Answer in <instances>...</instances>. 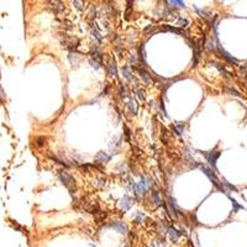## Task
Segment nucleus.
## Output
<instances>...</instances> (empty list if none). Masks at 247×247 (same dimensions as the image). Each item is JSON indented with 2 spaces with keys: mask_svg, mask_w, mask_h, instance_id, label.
I'll return each instance as SVG.
<instances>
[{
  "mask_svg": "<svg viewBox=\"0 0 247 247\" xmlns=\"http://www.w3.org/2000/svg\"><path fill=\"white\" fill-rule=\"evenodd\" d=\"M110 156L108 154V153H105V152H99V153H96V156H95V161L98 162V163H106V162H109L110 161Z\"/></svg>",
  "mask_w": 247,
  "mask_h": 247,
  "instance_id": "4",
  "label": "nucleus"
},
{
  "mask_svg": "<svg viewBox=\"0 0 247 247\" xmlns=\"http://www.w3.org/2000/svg\"><path fill=\"white\" fill-rule=\"evenodd\" d=\"M111 227L114 230H116L120 234H125L127 231V227L125 224H122V222H114V224H111Z\"/></svg>",
  "mask_w": 247,
  "mask_h": 247,
  "instance_id": "6",
  "label": "nucleus"
},
{
  "mask_svg": "<svg viewBox=\"0 0 247 247\" xmlns=\"http://www.w3.org/2000/svg\"><path fill=\"white\" fill-rule=\"evenodd\" d=\"M60 179H61V182L64 184V187L67 188L71 193H74V192H76V189H77L76 180H74V178L69 174V173L64 172V171L61 172V173H60Z\"/></svg>",
  "mask_w": 247,
  "mask_h": 247,
  "instance_id": "1",
  "label": "nucleus"
},
{
  "mask_svg": "<svg viewBox=\"0 0 247 247\" xmlns=\"http://www.w3.org/2000/svg\"><path fill=\"white\" fill-rule=\"evenodd\" d=\"M152 198H153V200H154L156 205H161V199H160V196H158V193H157V192H153Z\"/></svg>",
  "mask_w": 247,
  "mask_h": 247,
  "instance_id": "17",
  "label": "nucleus"
},
{
  "mask_svg": "<svg viewBox=\"0 0 247 247\" xmlns=\"http://www.w3.org/2000/svg\"><path fill=\"white\" fill-rule=\"evenodd\" d=\"M4 98H5V95H4V90H3L1 85H0V100H3Z\"/></svg>",
  "mask_w": 247,
  "mask_h": 247,
  "instance_id": "21",
  "label": "nucleus"
},
{
  "mask_svg": "<svg viewBox=\"0 0 247 247\" xmlns=\"http://www.w3.org/2000/svg\"><path fill=\"white\" fill-rule=\"evenodd\" d=\"M205 157H207L208 162L211 164L214 168H215V166H216V161H218V158L220 157V152H209V153H205Z\"/></svg>",
  "mask_w": 247,
  "mask_h": 247,
  "instance_id": "2",
  "label": "nucleus"
},
{
  "mask_svg": "<svg viewBox=\"0 0 247 247\" xmlns=\"http://www.w3.org/2000/svg\"><path fill=\"white\" fill-rule=\"evenodd\" d=\"M136 189H137V190L141 193V194H146L147 189H148V183H147V180H146L145 178H142V179H141V183H140V184L136 187Z\"/></svg>",
  "mask_w": 247,
  "mask_h": 247,
  "instance_id": "9",
  "label": "nucleus"
},
{
  "mask_svg": "<svg viewBox=\"0 0 247 247\" xmlns=\"http://www.w3.org/2000/svg\"><path fill=\"white\" fill-rule=\"evenodd\" d=\"M226 90H227V92H230V93H232L234 95H237V96H240V94H238V93L236 92V90H235V89H232V88H229V87H227V88H226Z\"/></svg>",
  "mask_w": 247,
  "mask_h": 247,
  "instance_id": "20",
  "label": "nucleus"
},
{
  "mask_svg": "<svg viewBox=\"0 0 247 247\" xmlns=\"http://www.w3.org/2000/svg\"><path fill=\"white\" fill-rule=\"evenodd\" d=\"M168 234H169V237H171V240L173 242H177L178 238H179V236H180V234L177 231L174 227H169L168 229Z\"/></svg>",
  "mask_w": 247,
  "mask_h": 247,
  "instance_id": "10",
  "label": "nucleus"
},
{
  "mask_svg": "<svg viewBox=\"0 0 247 247\" xmlns=\"http://www.w3.org/2000/svg\"><path fill=\"white\" fill-rule=\"evenodd\" d=\"M36 145L38 146V147H43L45 145H46V137H43V136H40V137H36Z\"/></svg>",
  "mask_w": 247,
  "mask_h": 247,
  "instance_id": "12",
  "label": "nucleus"
},
{
  "mask_svg": "<svg viewBox=\"0 0 247 247\" xmlns=\"http://www.w3.org/2000/svg\"><path fill=\"white\" fill-rule=\"evenodd\" d=\"M163 31H172V32H176V34H178V35H180V36H183L184 35V32L183 31H180V30H178V29H176V27H171V26H167L166 29H162Z\"/></svg>",
  "mask_w": 247,
  "mask_h": 247,
  "instance_id": "14",
  "label": "nucleus"
},
{
  "mask_svg": "<svg viewBox=\"0 0 247 247\" xmlns=\"http://www.w3.org/2000/svg\"><path fill=\"white\" fill-rule=\"evenodd\" d=\"M122 74L127 80H131V69L129 67H124L122 68Z\"/></svg>",
  "mask_w": 247,
  "mask_h": 247,
  "instance_id": "13",
  "label": "nucleus"
},
{
  "mask_svg": "<svg viewBox=\"0 0 247 247\" xmlns=\"http://www.w3.org/2000/svg\"><path fill=\"white\" fill-rule=\"evenodd\" d=\"M193 51H194V61H193V65H196L198 61L200 58V48L196 45V42H193Z\"/></svg>",
  "mask_w": 247,
  "mask_h": 247,
  "instance_id": "8",
  "label": "nucleus"
},
{
  "mask_svg": "<svg viewBox=\"0 0 247 247\" xmlns=\"http://www.w3.org/2000/svg\"><path fill=\"white\" fill-rule=\"evenodd\" d=\"M188 24H189V22H188L187 19H179L178 22H177V25H178L179 27H187V26H188Z\"/></svg>",
  "mask_w": 247,
  "mask_h": 247,
  "instance_id": "15",
  "label": "nucleus"
},
{
  "mask_svg": "<svg viewBox=\"0 0 247 247\" xmlns=\"http://www.w3.org/2000/svg\"><path fill=\"white\" fill-rule=\"evenodd\" d=\"M177 127H178V135H180V132L183 131V129H184V125L182 122H177V125H176Z\"/></svg>",
  "mask_w": 247,
  "mask_h": 247,
  "instance_id": "18",
  "label": "nucleus"
},
{
  "mask_svg": "<svg viewBox=\"0 0 247 247\" xmlns=\"http://www.w3.org/2000/svg\"><path fill=\"white\" fill-rule=\"evenodd\" d=\"M230 200H231V203H232V205H234V211H235V212H236V211H238L240 209H243V208L241 207V205H238V204H237V201H236L235 199H232V198H230Z\"/></svg>",
  "mask_w": 247,
  "mask_h": 247,
  "instance_id": "16",
  "label": "nucleus"
},
{
  "mask_svg": "<svg viewBox=\"0 0 247 247\" xmlns=\"http://www.w3.org/2000/svg\"><path fill=\"white\" fill-rule=\"evenodd\" d=\"M168 4H174V5H177V6H180V7H182V6H184V3H183V1H176V0H174V1H169Z\"/></svg>",
  "mask_w": 247,
  "mask_h": 247,
  "instance_id": "19",
  "label": "nucleus"
},
{
  "mask_svg": "<svg viewBox=\"0 0 247 247\" xmlns=\"http://www.w3.org/2000/svg\"><path fill=\"white\" fill-rule=\"evenodd\" d=\"M129 109L130 111L132 112V114H136L137 111V104H136V100H134V99H130V101H129Z\"/></svg>",
  "mask_w": 247,
  "mask_h": 247,
  "instance_id": "11",
  "label": "nucleus"
},
{
  "mask_svg": "<svg viewBox=\"0 0 247 247\" xmlns=\"http://www.w3.org/2000/svg\"><path fill=\"white\" fill-rule=\"evenodd\" d=\"M106 69H108V74L111 77H115L118 73V69H116V63H115L114 60H110L108 62V65H106Z\"/></svg>",
  "mask_w": 247,
  "mask_h": 247,
  "instance_id": "3",
  "label": "nucleus"
},
{
  "mask_svg": "<svg viewBox=\"0 0 247 247\" xmlns=\"http://www.w3.org/2000/svg\"><path fill=\"white\" fill-rule=\"evenodd\" d=\"M134 69H135V71H136V72H137V73L140 74V77H141V78H142V79H143V80L146 82V83H148V82H150V80H151L150 76H148V73H147V72H146L145 69H142V68H140V67H136V65H135V67H134Z\"/></svg>",
  "mask_w": 247,
  "mask_h": 247,
  "instance_id": "7",
  "label": "nucleus"
},
{
  "mask_svg": "<svg viewBox=\"0 0 247 247\" xmlns=\"http://www.w3.org/2000/svg\"><path fill=\"white\" fill-rule=\"evenodd\" d=\"M73 4H74V5H76V6H77V9L82 10V6H80V3H79V1H74Z\"/></svg>",
  "mask_w": 247,
  "mask_h": 247,
  "instance_id": "22",
  "label": "nucleus"
},
{
  "mask_svg": "<svg viewBox=\"0 0 247 247\" xmlns=\"http://www.w3.org/2000/svg\"><path fill=\"white\" fill-rule=\"evenodd\" d=\"M120 208L122 209V210H129L130 208H131V199L127 196V195H125L122 198V199L120 200Z\"/></svg>",
  "mask_w": 247,
  "mask_h": 247,
  "instance_id": "5",
  "label": "nucleus"
}]
</instances>
